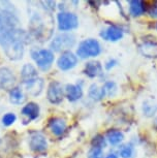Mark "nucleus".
I'll return each instance as SVG.
<instances>
[{"instance_id": "obj_1", "label": "nucleus", "mask_w": 157, "mask_h": 158, "mask_svg": "<svg viewBox=\"0 0 157 158\" xmlns=\"http://www.w3.org/2000/svg\"><path fill=\"white\" fill-rule=\"evenodd\" d=\"M30 34L21 28V21L14 4L0 1V47L10 60L23 58L25 44L30 43Z\"/></svg>"}, {"instance_id": "obj_2", "label": "nucleus", "mask_w": 157, "mask_h": 158, "mask_svg": "<svg viewBox=\"0 0 157 158\" xmlns=\"http://www.w3.org/2000/svg\"><path fill=\"white\" fill-rule=\"evenodd\" d=\"M53 32V20L50 13L43 10L40 13L33 10L30 13L29 19V34L35 40L43 41L48 40Z\"/></svg>"}, {"instance_id": "obj_3", "label": "nucleus", "mask_w": 157, "mask_h": 158, "mask_svg": "<svg viewBox=\"0 0 157 158\" xmlns=\"http://www.w3.org/2000/svg\"><path fill=\"white\" fill-rule=\"evenodd\" d=\"M102 51L101 44L95 38H86L79 44L76 55L81 59L95 58Z\"/></svg>"}, {"instance_id": "obj_4", "label": "nucleus", "mask_w": 157, "mask_h": 158, "mask_svg": "<svg viewBox=\"0 0 157 158\" xmlns=\"http://www.w3.org/2000/svg\"><path fill=\"white\" fill-rule=\"evenodd\" d=\"M30 55L37 67L43 71L49 70L55 60L54 53L50 49H32Z\"/></svg>"}, {"instance_id": "obj_5", "label": "nucleus", "mask_w": 157, "mask_h": 158, "mask_svg": "<svg viewBox=\"0 0 157 158\" xmlns=\"http://www.w3.org/2000/svg\"><path fill=\"white\" fill-rule=\"evenodd\" d=\"M76 43L75 34L68 33V32H62V33L56 35L53 38L50 48L53 53L54 52H66L69 51L72 48L75 46Z\"/></svg>"}, {"instance_id": "obj_6", "label": "nucleus", "mask_w": 157, "mask_h": 158, "mask_svg": "<svg viewBox=\"0 0 157 158\" xmlns=\"http://www.w3.org/2000/svg\"><path fill=\"white\" fill-rule=\"evenodd\" d=\"M58 29L62 32H69L79 27V18L72 11L62 10L57 15Z\"/></svg>"}, {"instance_id": "obj_7", "label": "nucleus", "mask_w": 157, "mask_h": 158, "mask_svg": "<svg viewBox=\"0 0 157 158\" xmlns=\"http://www.w3.org/2000/svg\"><path fill=\"white\" fill-rule=\"evenodd\" d=\"M65 96V91L63 85L58 81H53L50 83L47 90V98L52 104H59L62 102Z\"/></svg>"}, {"instance_id": "obj_8", "label": "nucleus", "mask_w": 157, "mask_h": 158, "mask_svg": "<svg viewBox=\"0 0 157 158\" xmlns=\"http://www.w3.org/2000/svg\"><path fill=\"white\" fill-rule=\"evenodd\" d=\"M28 144L31 150L33 152H36V153H41V152H44L48 149L47 138L38 131H33V132L30 133Z\"/></svg>"}, {"instance_id": "obj_9", "label": "nucleus", "mask_w": 157, "mask_h": 158, "mask_svg": "<svg viewBox=\"0 0 157 158\" xmlns=\"http://www.w3.org/2000/svg\"><path fill=\"white\" fill-rule=\"evenodd\" d=\"M78 64V56L72 51L61 53L57 60V66L62 71H67L75 68Z\"/></svg>"}, {"instance_id": "obj_10", "label": "nucleus", "mask_w": 157, "mask_h": 158, "mask_svg": "<svg viewBox=\"0 0 157 158\" xmlns=\"http://www.w3.org/2000/svg\"><path fill=\"white\" fill-rule=\"evenodd\" d=\"M17 77L8 67H0V90H11L16 87Z\"/></svg>"}, {"instance_id": "obj_11", "label": "nucleus", "mask_w": 157, "mask_h": 158, "mask_svg": "<svg viewBox=\"0 0 157 158\" xmlns=\"http://www.w3.org/2000/svg\"><path fill=\"white\" fill-rule=\"evenodd\" d=\"M100 36L105 40L116 43V41H119L123 38L124 30L118 25H109L108 28L101 30Z\"/></svg>"}, {"instance_id": "obj_12", "label": "nucleus", "mask_w": 157, "mask_h": 158, "mask_svg": "<svg viewBox=\"0 0 157 158\" xmlns=\"http://www.w3.org/2000/svg\"><path fill=\"white\" fill-rule=\"evenodd\" d=\"M49 128L55 136H62L67 130V123L61 117H52L49 120Z\"/></svg>"}, {"instance_id": "obj_13", "label": "nucleus", "mask_w": 157, "mask_h": 158, "mask_svg": "<svg viewBox=\"0 0 157 158\" xmlns=\"http://www.w3.org/2000/svg\"><path fill=\"white\" fill-rule=\"evenodd\" d=\"M22 84L29 94L32 95V96H37V95H39L43 90L44 82H43V79L37 77H35V79L30 80V81L22 82Z\"/></svg>"}, {"instance_id": "obj_14", "label": "nucleus", "mask_w": 157, "mask_h": 158, "mask_svg": "<svg viewBox=\"0 0 157 158\" xmlns=\"http://www.w3.org/2000/svg\"><path fill=\"white\" fill-rule=\"evenodd\" d=\"M65 91V97L70 102H76V101L80 100L84 95L83 92V88L81 84H67L64 87Z\"/></svg>"}, {"instance_id": "obj_15", "label": "nucleus", "mask_w": 157, "mask_h": 158, "mask_svg": "<svg viewBox=\"0 0 157 158\" xmlns=\"http://www.w3.org/2000/svg\"><path fill=\"white\" fill-rule=\"evenodd\" d=\"M84 74L90 79L100 77L103 74V67L99 61L91 60L88 61L84 66Z\"/></svg>"}, {"instance_id": "obj_16", "label": "nucleus", "mask_w": 157, "mask_h": 158, "mask_svg": "<svg viewBox=\"0 0 157 158\" xmlns=\"http://www.w3.org/2000/svg\"><path fill=\"white\" fill-rule=\"evenodd\" d=\"M140 53L145 58L157 59V41L146 40L142 43L138 47Z\"/></svg>"}, {"instance_id": "obj_17", "label": "nucleus", "mask_w": 157, "mask_h": 158, "mask_svg": "<svg viewBox=\"0 0 157 158\" xmlns=\"http://www.w3.org/2000/svg\"><path fill=\"white\" fill-rule=\"evenodd\" d=\"M148 4L142 0H130L128 1V10L130 16L133 18L141 17L147 11Z\"/></svg>"}, {"instance_id": "obj_18", "label": "nucleus", "mask_w": 157, "mask_h": 158, "mask_svg": "<svg viewBox=\"0 0 157 158\" xmlns=\"http://www.w3.org/2000/svg\"><path fill=\"white\" fill-rule=\"evenodd\" d=\"M39 113H40V109H39V106L35 102H28L26 106H23L22 109V114L23 117L27 118L28 121H33V120H36V119L39 117Z\"/></svg>"}, {"instance_id": "obj_19", "label": "nucleus", "mask_w": 157, "mask_h": 158, "mask_svg": "<svg viewBox=\"0 0 157 158\" xmlns=\"http://www.w3.org/2000/svg\"><path fill=\"white\" fill-rule=\"evenodd\" d=\"M105 139L111 146H119L124 141V133L120 129L117 128H111L106 130L105 132Z\"/></svg>"}, {"instance_id": "obj_20", "label": "nucleus", "mask_w": 157, "mask_h": 158, "mask_svg": "<svg viewBox=\"0 0 157 158\" xmlns=\"http://www.w3.org/2000/svg\"><path fill=\"white\" fill-rule=\"evenodd\" d=\"M142 112L147 118H152L157 114V102L153 99H145L142 103Z\"/></svg>"}, {"instance_id": "obj_21", "label": "nucleus", "mask_w": 157, "mask_h": 158, "mask_svg": "<svg viewBox=\"0 0 157 158\" xmlns=\"http://www.w3.org/2000/svg\"><path fill=\"white\" fill-rule=\"evenodd\" d=\"M37 77H38V73L36 67L30 63H26L22 67V69H21V79H22V82L30 81V80L35 79Z\"/></svg>"}, {"instance_id": "obj_22", "label": "nucleus", "mask_w": 157, "mask_h": 158, "mask_svg": "<svg viewBox=\"0 0 157 158\" xmlns=\"http://www.w3.org/2000/svg\"><path fill=\"white\" fill-rule=\"evenodd\" d=\"M26 99L25 94L23 92L22 88L16 86L10 91V103L14 104V106H21L22 103H24Z\"/></svg>"}, {"instance_id": "obj_23", "label": "nucleus", "mask_w": 157, "mask_h": 158, "mask_svg": "<svg viewBox=\"0 0 157 158\" xmlns=\"http://www.w3.org/2000/svg\"><path fill=\"white\" fill-rule=\"evenodd\" d=\"M88 96L90 97V99H92L93 101H100L103 99L105 96V92L102 90V87L99 88L98 85L93 83V84L90 85L88 90Z\"/></svg>"}, {"instance_id": "obj_24", "label": "nucleus", "mask_w": 157, "mask_h": 158, "mask_svg": "<svg viewBox=\"0 0 157 158\" xmlns=\"http://www.w3.org/2000/svg\"><path fill=\"white\" fill-rule=\"evenodd\" d=\"M134 154H135V148L131 143L121 146L119 148V152H118V155L121 158H133Z\"/></svg>"}, {"instance_id": "obj_25", "label": "nucleus", "mask_w": 157, "mask_h": 158, "mask_svg": "<svg viewBox=\"0 0 157 158\" xmlns=\"http://www.w3.org/2000/svg\"><path fill=\"white\" fill-rule=\"evenodd\" d=\"M102 90L105 92V96L112 98L118 93V86L114 81H106L102 86Z\"/></svg>"}, {"instance_id": "obj_26", "label": "nucleus", "mask_w": 157, "mask_h": 158, "mask_svg": "<svg viewBox=\"0 0 157 158\" xmlns=\"http://www.w3.org/2000/svg\"><path fill=\"white\" fill-rule=\"evenodd\" d=\"M106 142L105 136L102 135H96L95 136H93L92 141H91V146L92 147H96V148H100V149H105L106 147Z\"/></svg>"}, {"instance_id": "obj_27", "label": "nucleus", "mask_w": 157, "mask_h": 158, "mask_svg": "<svg viewBox=\"0 0 157 158\" xmlns=\"http://www.w3.org/2000/svg\"><path fill=\"white\" fill-rule=\"evenodd\" d=\"M17 121V116L14 113H6L2 116V119H1V122L4 126H11L14 122Z\"/></svg>"}, {"instance_id": "obj_28", "label": "nucleus", "mask_w": 157, "mask_h": 158, "mask_svg": "<svg viewBox=\"0 0 157 158\" xmlns=\"http://www.w3.org/2000/svg\"><path fill=\"white\" fill-rule=\"evenodd\" d=\"M88 158H103V150L100 148L91 147L88 152Z\"/></svg>"}, {"instance_id": "obj_29", "label": "nucleus", "mask_w": 157, "mask_h": 158, "mask_svg": "<svg viewBox=\"0 0 157 158\" xmlns=\"http://www.w3.org/2000/svg\"><path fill=\"white\" fill-rule=\"evenodd\" d=\"M147 13L151 18H153V19H157V1H154L150 5H148Z\"/></svg>"}, {"instance_id": "obj_30", "label": "nucleus", "mask_w": 157, "mask_h": 158, "mask_svg": "<svg viewBox=\"0 0 157 158\" xmlns=\"http://www.w3.org/2000/svg\"><path fill=\"white\" fill-rule=\"evenodd\" d=\"M117 65H118V60H117V59L111 58V59H109V60L105 63V70H111V69H113L114 67H116Z\"/></svg>"}, {"instance_id": "obj_31", "label": "nucleus", "mask_w": 157, "mask_h": 158, "mask_svg": "<svg viewBox=\"0 0 157 158\" xmlns=\"http://www.w3.org/2000/svg\"><path fill=\"white\" fill-rule=\"evenodd\" d=\"M119 157V155H118V153H116V152H109V153L108 155H105L103 158H118Z\"/></svg>"}, {"instance_id": "obj_32", "label": "nucleus", "mask_w": 157, "mask_h": 158, "mask_svg": "<svg viewBox=\"0 0 157 158\" xmlns=\"http://www.w3.org/2000/svg\"><path fill=\"white\" fill-rule=\"evenodd\" d=\"M154 126H155V128L157 129V119L155 120V122H154Z\"/></svg>"}, {"instance_id": "obj_33", "label": "nucleus", "mask_w": 157, "mask_h": 158, "mask_svg": "<svg viewBox=\"0 0 157 158\" xmlns=\"http://www.w3.org/2000/svg\"><path fill=\"white\" fill-rule=\"evenodd\" d=\"M155 28H156V30H157V23H156V25H155Z\"/></svg>"}]
</instances>
